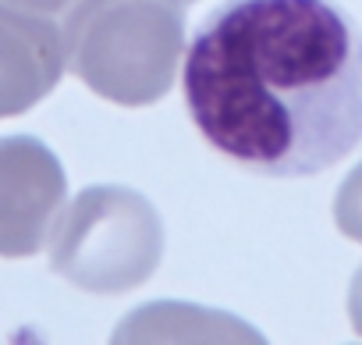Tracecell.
Returning a JSON list of instances; mask_svg holds the SVG:
<instances>
[{
    "label": "cell",
    "instance_id": "cell-1",
    "mask_svg": "<svg viewBox=\"0 0 362 345\" xmlns=\"http://www.w3.org/2000/svg\"><path fill=\"white\" fill-rule=\"evenodd\" d=\"M199 135L263 179H309L362 142V29L334 0H224L181 68Z\"/></svg>",
    "mask_w": 362,
    "mask_h": 345
},
{
    "label": "cell",
    "instance_id": "cell-2",
    "mask_svg": "<svg viewBox=\"0 0 362 345\" xmlns=\"http://www.w3.org/2000/svg\"><path fill=\"white\" fill-rule=\"evenodd\" d=\"M64 61L96 96L149 107L174 86L185 50L177 0H78L64 22Z\"/></svg>",
    "mask_w": 362,
    "mask_h": 345
},
{
    "label": "cell",
    "instance_id": "cell-3",
    "mask_svg": "<svg viewBox=\"0 0 362 345\" xmlns=\"http://www.w3.org/2000/svg\"><path fill=\"white\" fill-rule=\"evenodd\" d=\"M50 271L93 295H121L153 278L163 256V221L156 207L128 186H89L50 235Z\"/></svg>",
    "mask_w": 362,
    "mask_h": 345
},
{
    "label": "cell",
    "instance_id": "cell-4",
    "mask_svg": "<svg viewBox=\"0 0 362 345\" xmlns=\"http://www.w3.org/2000/svg\"><path fill=\"white\" fill-rule=\"evenodd\" d=\"M64 196V167L47 142L33 135L0 139V256H36L47 246Z\"/></svg>",
    "mask_w": 362,
    "mask_h": 345
},
{
    "label": "cell",
    "instance_id": "cell-5",
    "mask_svg": "<svg viewBox=\"0 0 362 345\" xmlns=\"http://www.w3.org/2000/svg\"><path fill=\"white\" fill-rule=\"evenodd\" d=\"M64 75V36L33 8L0 0V118L47 100Z\"/></svg>",
    "mask_w": 362,
    "mask_h": 345
},
{
    "label": "cell",
    "instance_id": "cell-6",
    "mask_svg": "<svg viewBox=\"0 0 362 345\" xmlns=\"http://www.w3.org/2000/svg\"><path fill=\"white\" fill-rule=\"evenodd\" d=\"M334 225L344 239L362 242V160L344 175L334 196Z\"/></svg>",
    "mask_w": 362,
    "mask_h": 345
},
{
    "label": "cell",
    "instance_id": "cell-7",
    "mask_svg": "<svg viewBox=\"0 0 362 345\" xmlns=\"http://www.w3.org/2000/svg\"><path fill=\"white\" fill-rule=\"evenodd\" d=\"M348 320H351L355 334L362 338V267L355 271V278L348 285Z\"/></svg>",
    "mask_w": 362,
    "mask_h": 345
},
{
    "label": "cell",
    "instance_id": "cell-8",
    "mask_svg": "<svg viewBox=\"0 0 362 345\" xmlns=\"http://www.w3.org/2000/svg\"><path fill=\"white\" fill-rule=\"evenodd\" d=\"M11 4H22V8H33V11H61L71 0H11Z\"/></svg>",
    "mask_w": 362,
    "mask_h": 345
},
{
    "label": "cell",
    "instance_id": "cell-9",
    "mask_svg": "<svg viewBox=\"0 0 362 345\" xmlns=\"http://www.w3.org/2000/svg\"><path fill=\"white\" fill-rule=\"evenodd\" d=\"M177 4H196V0H177Z\"/></svg>",
    "mask_w": 362,
    "mask_h": 345
}]
</instances>
